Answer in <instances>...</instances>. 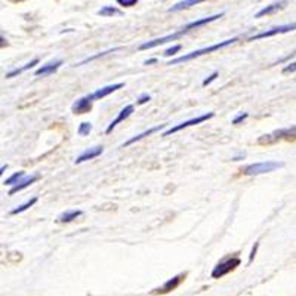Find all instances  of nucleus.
Here are the masks:
<instances>
[{
    "mask_svg": "<svg viewBox=\"0 0 296 296\" xmlns=\"http://www.w3.org/2000/svg\"><path fill=\"white\" fill-rule=\"evenodd\" d=\"M237 40H238L237 37H233V39L219 41L217 45H212V46H207V48H203V49H198V51H193V52H190V54H187V55H182V57H179V58L172 59L171 62H167V65H177V64H181V62H187V61H191V59L198 58V57H203V55H206V54H212V52H215V51L224 49V48H227V46L236 43Z\"/></svg>",
    "mask_w": 296,
    "mask_h": 296,
    "instance_id": "1",
    "label": "nucleus"
},
{
    "mask_svg": "<svg viewBox=\"0 0 296 296\" xmlns=\"http://www.w3.org/2000/svg\"><path fill=\"white\" fill-rule=\"evenodd\" d=\"M284 163H278V161H259L249 164L243 169V174L247 177H257V175H264V174H270L273 171H276L278 167H283Z\"/></svg>",
    "mask_w": 296,
    "mask_h": 296,
    "instance_id": "2",
    "label": "nucleus"
},
{
    "mask_svg": "<svg viewBox=\"0 0 296 296\" xmlns=\"http://www.w3.org/2000/svg\"><path fill=\"white\" fill-rule=\"evenodd\" d=\"M238 265H240V259H238V258L225 259V261L219 262L217 267L214 268V271H212V278H221V277H224L225 274H228L230 271L236 270Z\"/></svg>",
    "mask_w": 296,
    "mask_h": 296,
    "instance_id": "3",
    "label": "nucleus"
},
{
    "mask_svg": "<svg viewBox=\"0 0 296 296\" xmlns=\"http://www.w3.org/2000/svg\"><path fill=\"white\" fill-rule=\"evenodd\" d=\"M214 116H215L214 113H207V114H203V116H198V117L190 118V120H187V121H182V123L177 124L175 128H171L169 131H166V132L163 134V137H169V135H172V134H177V132H179V131H182V129H187V128H190V126L200 124V123H203V121H206V120H210V118L214 117Z\"/></svg>",
    "mask_w": 296,
    "mask_h": 296,
    "instance_id": "4",
    "label": "nucleus"
},
{
    "mask_svg": "<svg viewBox=\"0 0 296 296\" xmlns=\"http://www.w3.org/2000/svg\"><path fill=\"white\" fill-rule=\"evenodd\" d=\"M295 30V24H286V25H280V27H274L268 31H264V33H259V34H255L252 36L249 41H255V40L259 39H265V37H273L276 34H281V33H289V31H293Z\"/></svg>",
    "mask_w": 296,
    "mask_h": 296,
    "instance_id": "5",
    "label": "nucleus"
},
{
    "mask_svg": "<svg viewBox=\"0 0 296 296\" xmlns=\"http://www.w3.org/2000/svg\"><path fill=\"white\" fill-rule=\"evenodd\" d=\"M181 36H184V33L179 30L175 34H167V36H163V37H158V39L150 40V41H145L139 46V51H145V49H153L156 46H160V45H164V43H169V41H174V40L179 39Z\"/></svg>",
    "mask_w": 296,
    "mask_h": 296,
    "instance_id": "6",
    "label": "nucleus"
},
{
    "mask_svg": "<svg viewBox=\"0 0 296 296\" xmlns=\"http://www.w3.org/2000/svg\"><path fill=\"white\" fill-rule=\"evenodd\" d=\"M92 102H94V99H92V95H91V94L86 95V97H81V98L77 99V101L71 105V111H73L74 114H86V113L91 111Z\"/></svg>",
    "mask_w": 296,
    "mask_h": 296,
    "instance_id": "7",
    "label": "nucleus"
},
{
    "mask_svg": "<svg viewBox=\"0 0 296 296\" xmlns=\"http://www.w3.org/2000/svg\"><path fill=\"white\" fill-rule=\"evenodd\" d=\"M134 111H135V107H134V105H126V107H124V108H123V110H121V111L118 113L117 117L114 118V120H113V121H111V123L108 124V128H107V131H105V132H107V134H111V132H113V129H114V128L117 126L118 123L124 121L126 118L129 117V116H131V114L134 113Z\"/></svg>",
    "mask_w": 296,
    "mask_h": 296,
    "instance_id": "8",
    "label": "nucleus"
},
{
    "mask_svg": "<svg viewBox=\"0 0 296 296\" xmlns=\"http://www.w3.org/2000/svg\"><path fill=\"white\" fill-rule=\"evenodd\" d=\"M104 153V147L102 145H97V147H92V148H88L84 150L79 157L76 158V164H80L83 161H88V160H92V158H97Z\"/></svg>",
    "mask_w": 296,
    "mask_h": 296,
    "instance_id": "9",
    "label": "nucleus"
},
{
    "mask_svg": "<svg viewBox=\"0 0 296 296\" xmlns=\"http://www.w3.org/2000/svg\"><path fill=\"white\" fill-rule=\"evenodd\" d=\"M293 135H295V128H292V129H280V131H276V132H273L270 135L262 137V138L259 139V142L261 144H264V142H274L277 139L284 138V137H293Z\"/></svg>",
    "mask_w": 296,
    "mask_h": 296,
    "instance_id": "10",
    "label": "nucleus"
},
{
    "mask_svg": "<svg viewBox=\"0 0 296 296\" xmlns=\"http://www.w3.org/2000/svg\"><path fill=\"white\" fill-rule=\"evenodd\" d=\"M62 65V59H55V61H51L45 65H41L40 68L36 70V76H49V74H54L59 67Z\"/></svg>",
    "mask_w": 296,
    "mask_h": 296,
    "instance_id": "11",
    "label": "nucleus"
},
{
    "mask_svg": "<svg viewBox=\"0 0 296 296\" xmlns=\"http://www.w3.org/2000/svg\"><path fill=\"white\" fill-rule=\"evenodd\" d=\"M124 86V83H114V84H108V86H104V88H101L98 91H95L94 94H91L92 95V99L95 101V99H102L105 98V97H108L110 94H113V92H116L117 89H121Z\"/></svg>",
    "mask_w": 296,
    "mask_h": 296,
    "instance_id": "12",
    "label": "nucleus"
},
{
    "mask_svg": "<svg viewBox=\"0 0 296 296\" xmlns=\"http://www.w3.org/2000/svg\"><path fill=\"white\" fill-rule=\"evenodd\" d=\"M185 278V274H179V276L174 277V278H171V280H167L161 287H158L154 290V293H169L171 290H175L178 286H179V283L182 281Z\"/></svg>",
    "mask_w": 296,
    "mask_h": 296,
    "instance_id": "13",
    "label": "nucleus"
},
{
    "mask_svg": "<svg viewBox=\"0 0 296 296\" xmlns=\"http://www.w3.org/2000/svg\"><path fill=\"white\" fill-rule=\"evenodd\" d=\"M222 15H224V14H217V15H214V17H207V18H201V20L198 21H193V22L187 24L185 27H182L181 31L185 34V33H188L190 30L198 28V27H201V25H206V24H209V22H212V21H217L218 18H222Z\"/></svg>",
    "mask_w": 296,
    "mask_h": 296,
    "instance_id": "14",
    "label": "nucleus"
},
{
    "mask_svg": "<svg viewBox=\"0 0 296 296\" xmlns=\"http://www.w3.org/2000/svg\"><path fill=\"white\" fill-rule=\"evenodd\" d=\"M37 179H39V175H33V177L20 179L15 185H12V188H11V191H9V196H14L15 193H18V191H21V190H24V188L30 187V185H31V184H34Z\"/></svg>",
    "mask_w": 296,
    "mask_h": 296,
    "instance_id": "15",
    "label": "nucleus"
},
{
    "mask_svg": "<svg viewBox=\"0 0 296 296\" xmlns=\"http://www.w3.org/2000/svg\"><path fill=\"white\" fill-rule=\"evenodd\" d=\"M287 2L286 0H281V2H276V3H273V5H270V6H267V8H264V9H261L259 12H258L257 18H261V17H265V15H271V14H276L277 11H280V9H283L284 8V5H286Z\"/></svg>",
    "mask_w": 296,
    "mask_h": 296,
    "instance_id": "16",
    "label": "nucleus"
},
{
    "mask_svg": "<svg viewBox=\"0 0 296 296\" xmlns=\"http://www.w3.org/2000/svg\"><path fill=\"white\" fill-rule=\"evenodd\" d=\"M163 126H164V124H157V126H154V128H151V129H148V131L142 132V134H139V135H137V137H134V138H131L129 141H126V142L123 144V147H129V145H132V144H134V142H137V141H141V139L145 138V137H150L151 134H154V132L160 131Z\"/></svg>",
    "mask_w": 296,
    "mask_h": 296,
    "instance_id": "17",
    "label": "nucleus"
},
{
    "mask_svg": "<svg viewBox=\"0 0 296 296\" xmlns=\"http://www.w3.org/2000/svg\"><path fill=\"white\" fill-rule=\"evenodd\" d=\"M39 64V59L34 58L33 61H30V62H27L24 67H21V68H15V70H12V71H9L8 74H6V77L8 79H12V77H15V76H20L22 74L24 71H27V70H30V68H33L34 65H37Z\"/></svg>",
    "mask_w": 296,
    "mask_h": 296,
    "instance_id": "18",
    "label": "nucleus"
},
{
    "mask_svg": "<svg viewBox=\"0 0 296 296\" xmlns=\"http://www.w3.org/2000/svg\"><path fill=\"white\" fill-rule=\"evenodd\" d=\"M203 2H206V0H182V2L177 3L175 6H172L169 11H171V12H179V11H182V9H187V8L196 6V5H198V3H203Z\"/></svg>",
    "mask_w": 296,
    "mask_h": 296,
    "instance_id": "19",
    "label": "nucleus"
},
{
    "mask_svg": "<svg viewBox=\"0 0 296 296\" xmlns=\"http://www.w3.org/2000/svg\"><path fill=\"white\" fill-rule=\"evenodd\" d=\"M81 215H83L81 210H67V212H64V214L59 215L58 222H71V221L77 219Z\"/></svg>",
    "mask_w": 296,
    "mask_h": 296,
    "instance_id": "20",
    "label": "nucleus"
},
{
    "mask_svg": "<svg viewBox=\"0 0 296 296\" xmlns=\"http://www.w3.org/2000/svg\"><path fill=\"white\" fill-rule=\"evenodd\" d=\"M37 203V197H33L30 198L27 203H24V204H21V206H18V207H15V209H12L11 210V215H17V214H22V212H25L27 209H30L33 204H36Z\"/></svg>",
    "mask_w": 296,
    "mask_h": 296,
    "instance_id": "21",
    "label": "nucleus"
},
{
    "mask_svg": "<svg viewBox=\"0 0 296 296\" xmlns=\"http://www.w3.org/2000/svg\"><path fill=\"white\" fill-rule=\"evenodd\" d=\"M98 15H101V17H114V15H121V12L118 11L117 8L104 6L102 9H99L98 11Z\"/></svg>",
    "mask_w": 296,
    "mask_h": 296,
    "instance_id": "22",
    "label": "nucleus"
},
{
    "mask_svg": "<svg viewBox=\"0 0 296 296\" xmlns=\"http://www.w3.org/2000/svg\"><path fill=\"white\" fill-rule=\"evenodd\" d=\"M91 132H92V123H89V121L80 123L79 129H77V134H79L80 137H86V135H89Z\"/></svg>",
    "mask_w": 296,
    "mask_h": 296,
    "instance_id": "23",
    "label": "nucleus"
},
{
    "mask_svg": "<svg viewBox=\"0 0 296 296\" xmlns=\"http://www.w3.org/2000/svg\"><path fill=\"white\" fill-rule=\"evenodd\" d=\"M24 178V172L21 171V172H15L14 175H11V177L8 178L6 181H5V184L6 185H15L20 179H22Z\"/></svg>",
    "mask_w": 296,
    "mask_h": 296,
    "instance_id": "24",
    "label": "nucleus"
},
{
    "mask_svg": "<svg viewBox=\"0 0 296 296\" xmlns=\"http://www.w3.org/2000/svg\"><path fill=\"white\" fill-rule=\"evenodd\" d=\"M120 48H114V49H108V51H105V52H101V54H98V55H95V57H89V58L83 59L81 62H79L77 65H83V64H86V62H91V61H94V59L99 58V57H105L107 54H111V52H116V51H118Z\"/></svg>",
    "mask_w": 296,
    "mask_h": 296,
    "instance_id": "25",
    "label": "nucleus"
},
{
    "mask_svg": "<svg viewBox=\"0 0 296 296\" xmlns=\"http://www.w3.org/2000/svg\"><path fill=\"white\" fill-rule=\"evenodd\" d=\"M181 45H175V46H172V48H169V49H166L164 51V57H174L177 52H179L181 51Z\"/></svg>",
    "mask_w": 296,
    "mask_h": 296,
    "instance_id": "26",
    "label": "nucleus"
},
{
    "mask_svg": "<svg viewBox=\"0 0 296 296\" xmlns=\"http://www.w3.org/2000/svg\"><path fill=\"white\" fill-rule=\"evenodd\" d=\"M120 6H124V8H132L138 3L139 0H116Z\"/></svg>",
    "mask_w": 296,
    "mask_h": 296,
    "instance_id": "27",
    "label": "nucleus"
},
{
    "mask_svg": "<svg viewBox=\"0 0 296 296\" xmlns=\"http://www.w3.org/2000/svg\"><path fill=\"white\" fill-rule=\"evenodd\" d=\"M247 116H249L247 113H241V114H238L237 117L233 118V124H240L241 121H244V120L247 118Z\"/></svg>",
    "mask_w": 296,
    "mask_h": 296,
    "instance_id": "28",
    "label": "nucleus"
},
{
    "mask_svg": "<svg viewBox=\"0 0 296 296\" xmlns=\"http://www.w3.org/2000/svg\"><path fill=\"white\" fill-rule=\"evenodd\" d=\"M217 77H218V71H215V73H212V74H210V76H209L207 79L203 80V86H207V84H210V83H212L214 80L217 79Z\"/></svg>",
    "mask_w": 296,
    "mask_h": 296,
    "instance_id": "29",
    "label": "nucleus"
},
{
    "mask_svg": "<svg viewBox=\"0 0 296 296\" xmlns=\"http://www.w3.org/2000/svg\"><path fill=\"white\" fill-rule=\"evenodd\" d=\"M151 99V97L148 95V94H144V95H141L138 98V104L139 105H142V104H145V102H148Z\"/></svg>",
    "mask_w": 296,
    "mask_h": 296,
    "instance_id": "30",
    "label": "nucleus"
},
{
    "mask_svg": "<svg viewBox=\"0 0 296 296\" xmlns=\"http://www.w3.org/2000/svg\"><path fill=\"white\" fill-rule=\"evenodd\" d=\"M295 62H292V64H289V67H286L283 70V73H295Z\"/></svg>",
    "mask_w": 296,
    "mask_h": 296,
    "instance_id": "31",
    "label": "nucleus"
},
{
    "mask_svg": "<svg viewBox=\"0 0 296 296\" xmlns=\"http://www.w3.org/2000/svg\"><path fill=\"white\" fill-rule=\"evenodd\" d=\"M258 243H255V246H253V249H252V253H250V257H249V264L253 261V258H255V255H257V250H258Z\"/></svg>",
    "mask_w": 296,
    "mask_h": 296,
    "instance_id": "32",
    "label": "nucleus"
},
{
    "mask_svg": "<svg viewBox=\"0 0 296 296\" xmlns=\"http://www.w3.org/2000/svg\"><path fill=\"white\" fill-rule=\"evenodd\" d=\"M145 65H150V64H157V59L153 58V59H147L145 62H144Z\"/></svg>",
    "mask_w": 296,
    "mask_h": 296,
    "instance_id": "33",
    "label": "nucleus"
},
{
    "mask_svg": "<svg viewBox=\"0 0 296 296\" xmlns=\"http://www.w3.org/2000/svg\"><path fill=\"white\" fill-rule=\"evenodd\" d=\"M8 169V164H3V166H0V177L5 174V171Z\"/></svg>",
    "mask_w": 296,
    "mask_h": 296,
    "instance_id": "34",
    "label": "nucleus"
},
{
    "mask_svg": "<svg viewBox=\"0 0 296 296\" xmlns=\"http://www.w3.org/2000/svg\"><path fill=\"white\" fill-rule=\"evenodd\" d=\"M238 158H244V154H240V156H237V157H233V160H238Z\"/></svg>",
    "mask_w": 296,
    "mask_h": 296,
    "instance_id": "35",
    "label": "nucleus"
},
{
    "mask_svg": "<svg viewBox=\"0 0 296 296\" xmlns=\"http://www.w3.org/2000/svg\"><path fill=\"white\" fill-rule=\"evenodd\" d=\"M2 45H5V39H3V37L0 36V46H2Z\"/></svg>",
    "mask_w": 296,
    "mask_h": 296,
    "instance_id": "36",
    "label": "nucleus"
}]
</instances>
